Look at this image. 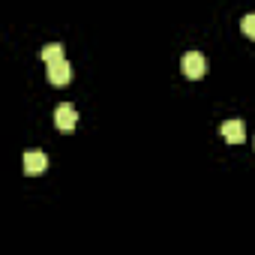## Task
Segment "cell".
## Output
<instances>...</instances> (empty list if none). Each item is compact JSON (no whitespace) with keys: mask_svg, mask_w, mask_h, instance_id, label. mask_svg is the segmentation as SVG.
I'll return each instance as SVG.
<instances>
[{"mask_svg":"<svg viewBox=\"0 0 255 255\" xmlns=\"http://www.w3.org/2000/svg\"><path fill=\"white\" fill-rule=\"evenodd\" d=\"M180 69H183V75L186 78H201L204 72H207V63H204V54L201 51H186L183 57H180Z\"/></svg>","mask_w":255,"mask_h":255,"instance_id":"obj_1","label":"cell"},{"mask_svg":"<svg viewBox=\"0 0 255 255\" xmlns=\"http://www.w3.org/2000/svg\"><path fill=\"white\" fill-rule=\"evenodd\" d=\"M21 165H24V174H42L48 168V156L42 150H27L21 156Z\"/></svg>","mask_w":255,"mask_h":255,"instance_id":"obj_4","label":"cell"},{"mask_svg":"<svg viewBox=\"0 0 255 255\" xmlns=\"http://www.w3.org/2000/svg\"><path fill=\"white\" fill-rule=\"evenodd\" d=\"M240 30L249 36V39H255V12H249V15H243V21H240Z\"/></svg>","mask_w":255,"mask_h":255,"instance_id":"obj_7","label":"cell"},{"mask_svg":"<svg viewBox=\"0 0 255 255\" xmlns=\"http://www.w3.org/2000/svg\"><path fill=\"white\" fill-rule=\"evenodd\" d=\"M48 81L54 84V87H66L69 81H72V63L63 57V60H57V63H48Z\"/></svg>","mask_w":255,"mask_h":255,"instance_id":"obj_3","label":"cell"},{"mask_svg":"<svg viewBox=\"0 0 255 255\" xmlns=\"http://www.w3.org/2000/svg\"><path fill=\"white\" fill-rule=\"evenodd\" d=\"M39 57L45 60V66H48V63H57V60H63V45H60V42H51V45H45V48L39 51Z\"/></svg>","mask_w":255,"mask_h":255,"instance_id":"obj_6","label":"cell"},{"mask_svg":"<svg viewBox=\"0 0 255 255\" xmlns=\"http://www.w3.org/2000/svg\"><path fill=\"white\" fill-rule=\"evenodd\" d=\"M222 138H225L228 144H240V141L246 138L243 120H225V123H222Z\"/></svg>","mask_w":255,"mask_h":255,"instance_id":"obj_5","label":"cell"},{"mask_svg":"<svg viewBox=\"0 0 255 255\" xmlns=\"http://www.w3.org/2000/svg\"><path fill=\"white\" fill-rule=\"evenodd\" d=\"M75 123H78V111H75V105L72 102H63V105H57V111H54V126L60 132H72L75 129Z\"/></svg>","mask_w":255,"mask_h":255,"instance_id":"obj_2","label":"cell"}]
</instances>
